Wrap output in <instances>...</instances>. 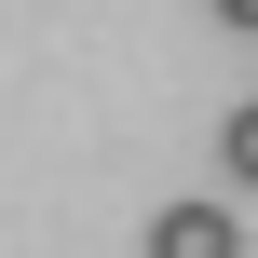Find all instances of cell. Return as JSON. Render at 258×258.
Returning <instances> with one entry per match:
<instances>
[{
  "label": "cell",
  "instance_id": "cell-1",
  "mask_svg": "<svg viewBox=\"0 0 258 258\" xmlns=\"http://www.w3.org/2000/svg\"><path fill=\"white\" fill-rule=\"evenodd\" d=\"M150 258H245V231H231V204H163Z\"/></svg>",
  "mask_w": 258,
  "mask_h": 258
},
{
  "label": "cell",
  "instance_id": "cell-2",
  "mask_svg": "<svg viewBox=\"0 0 258 258\" xmlns=\"http://www.w3.org/2000/svg\"><path fill=\"white\" fill-rule=\"evenodd\" d=\"M218 163H231V177H245V190H258V95H245V109H231V122H218Z\"/></svg>",
  "mask_w": 258,
  "mask_h": 258
},
{
  "label": "cell",
  "instance_id": "cell-3",
  "mask_svg": "<svg viewBox=\"0 0 258 258\" xmlns=\"http://www.w3.org/2000/svg\"><path fill=\"white\" fill-rule=\"evenodd\" d=\"M218 27H258V0H218Z\"/></svg>",
  "mask_w": 258,
  "mask_h": 258
}]
</instances>
